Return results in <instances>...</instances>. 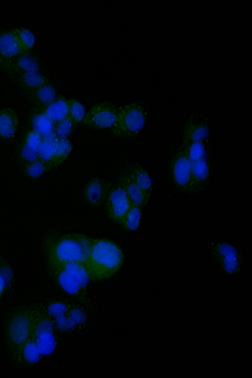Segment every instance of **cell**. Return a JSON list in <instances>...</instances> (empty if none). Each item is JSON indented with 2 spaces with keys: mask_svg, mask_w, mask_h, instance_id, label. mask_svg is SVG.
<instances>
[{
  "mask_svg": "<svg viewBox=\"0 0 252 378\" xmlns=\"http://www.w3.org/2000/svg\"><path fill=\"white\" fill-rule=\"evenodd\" d=\"M92 239L78 233H68L58 238L47 236L43 241L47 265L53 266L67 262H77L85 265Z\"/></svg>",
  "mask_w": 252,
  "mask_h": 378,
  "instance_id": "6da1fadb",
  "label": "cell"
},
{
  "mask_svg": "<svg viewBox=\"0 0 252 378\" xmlns=\"http://www.w3.org/2000/svg\"><path fill=\"white\" fill-rule=\"evenodd\" d=\"M34 307L21 306L8 310L3 321L4 344L7 353L15 364L22 363V351L30 332Z\"/></svg>",
  "mask_w": 252,
  "mask_h": 378,
  "instance_id": "7a4b0ae2",
  "label": "cell"
},
{
  "mask_svg": "<svg viewBox=\"0 0 252 378\" xmlns=\"http://www.w3.org/2000/svg\"><path fill=\"white\" fill-rule=\"evenodd\" d=\"M123 262V252L115 242L93 238L85 263L90 280L101 281L110 278L119 270Z\"/></svg>",
  "mask_w": 252,
  "mask_h": 378,
  "instance_id": "3957f363",
  "label": "cell"
},
{
  "mask_svg": "<svg viewBox=\"0 0 252 378\" xmlns=\"http://www.w3.org/2000/svg\"><path fill=\"white\" fill-rule=\"evenodd\" d=\"M144 124L145 117L140 107L135 104H127L118 112L111 130L116 137H131L140 131Z\"/></svg>",
  "mask_w": 252,
  "mask_h": 378,
  "instance_id": "277c9868",
  "label": "cell"
},
{
  "mask_svg": "<svg viewBox=\"0 0 252 378\" xmlns=\"http://www.w3.org/2000/svg\"><path fill=\"white\" fill-rule=\"evenodd\" d=\"M32 330L40 355L51 354L56 347L52 322L46 314L35 306Z\"/></svg>",
  "mask_w": 252,
  "mask_h": 378,
  "instance_id": "5b68a950",
  "label": "cell"
},
{
  "mask_svg": "<svg viewBox=\"0 0 252 378\" xmlns=\"http://www.w3.org/2000/svg\"><path fill=\"white\" fill-rule=\"evenodd\" d=\"M109 218L121 224L132 203L123 186L119 183L110 189L106 199Z\"/></svg>",
  "mask_w": 252,
  "mask_h": 378,
  "instance_id": "8992f818",
  "label": "cell"
},
{
  "mask_svg": "<svg viewBox=\"0 0 252 378\" xmlns=\"http://www.w3.org/2000/svg\"><path fill=\"white\" fill-rule=\"evenodd\" d=\"M118 111L111 103L103 102L94 105L82 120L86 126L96 129L111 127L115 123Z\"/></svg>",
  "mask_w": 252,
  "mask_h": 378,
  "instance_id": "52a82bcc",
  "label": "cell"
},
{
  "mask_svg": "<svg viewBox=\"0 0 252 378\" xmlns=\"http://www.w3.org/2000/svg\"><path fill=\"white\" fill-rule=\"evenodd\" d=\"M111 188L112 184L109 181L99 178H93L84 188V200L90 206L99 207L106 199Z\"/></svg>",
  "mask_w": 252,
  "mask_h": 378,
  "instance_id": "ba28073f",
  "label": "cell"
},
{
  "mask_svg": "<svg viewBox=\"0 0 252 378\" xmlns=\"http://www.w3.org/2000/svg\"><path fill=\"white\" fill-rule=\"evenodd\" d=\"M191 162L184 147L177 153L172 164V174L174 181L179 187L189 188Z\"/></svg>",
  "mask_w": 252,
  "mask_h": 378,
  "instance_id": "9c48e42d",
  "label": "cell"
},
{
  "mask_svg": "<svg viewBox=\"0 0 252 378\" xmlns=\"http://www.w3.org/2000/svg\"><path fill=\"white\" fill-rule=\"evenodd\" d=\"M215 256L219 259L225 270L232 273L238 267V254L235 249L229 244L220 243L216 245Z\"/></svg>",
  "mask_w": 252,
  "mask_h": 378,
  "instance_id": "30bf717a",
  "label": "cell"
},
{
  "mask_svg": "<svg viewBox=\"0 0 252 378\" xmlns=\"http://www.w3.org/2000/svg\"><path fill=\"white\" fill-rule=\"evenodd\" d=\"M118 183L124 188L133 204L141 207L146 205L142 190L127 170L121 175Z\"/></svg>",
  "mask_w": 252,
  "mask_h": 378,
  "instance_id": "8fae6325",
  "label": "cell"
},
{
  "mask_svg": "<svg viewBox=\"0 0 252 378\" xmlns=\"http://www.w3.org/2000/svg\"><path fill=\"white\" fill-rule=\"evenodd\" d=\"M51 276L60 286L66 292L72 295H77L84 290L78 283L62 268L48 266Z\"/></svg>",
  "mask_w": 252,
  "mask_h": 378,
  "instance_id": "7c38bea8",
  "label": "cell"
},
{
  "mask_svg": "<svg viewBox=\"0 0 252 378\" xmlns=\"http://www.w3.org/2000/svg\"><path fill=\"white\" fill-rule=\"evenodd\" d=\"M18 126V119L16 113L10 108H5L0 111V137L5 139L13 138Z\"/></svg>",
  "mask_w": 252,
  "mask_h": 378,
  "instance_id": "4fadbf2b",
  "label": "cell"
},
{
  "mask_svg": "<svg viewBox=\"0 0 252 378\" xmlns=\"http://www.w3.org/2000/svg\"><path fill=\"white\" fill-rule=\"evenodd\" d=\"M21 54L12 31L0 33V60H4L7 63Z\"/></svg>",
  "mask_w": 252,
  "mask_h": 378,
  "instance_id": "5bb4252c",
  "label": "cell"
},
{
  "mask_svg": "<svg viewBox=\"0 0 252 378\" xmlns=\"http://www.w3.org/2000/svg\"><path fill=\"white\" fill-rule=\"evenodd\" d=\"M50 266H56L62 268L78 283L83 290L89 283L90 278L85 265L83 263L77 262H67Z\"/></svg>",
  "mask_w": 252,
  "mask_h": 378,
  "instance_id": "9a60e30c",
  "label": "cell"
},
{
  "mask_svg": "<svg viewBox=\"0 0 252 378\" xmlns=\"http://www.w3.org/2000/svg\"><path fill=\"white\" fill-rule=\"evenodd\" d=\"M127 171L142 190L146 203L148 202L152 192V181L147 172L141 166L133 165Z\"/></svg>",
  "mask_w": 252,
  "mask_h": 378,
  "instance_id": "2e32d148",
  "label": "cell"
},
{
  "mask_svg": "<svg viewBox=\"0 0 252 378\" xmlns=\"http://www.w3.org/2000/svg\"><path fill=\"white\" fill-rule=\"evenodd\" d=\"M42 112L56 124L68 116V100L62 97L56 99Z\"/></svg>",
  "mask_w": 252,
  "mask_h": 378,
  "instance_id": "e0dca14e",
  "label": "cell"
},
{
  "mask_svg": "<svg viewBox=\"0 0 252 378\" xmlns=\"http://www.w3.org/2000/svg\"><path fill=\"white\" fill-rule=\"evenodd\" d=\"M7 63L10 68L20 73L38 71V64L36 60L33 57L25 53L16 56Z\"/></svg>",
  "mask_w": 252,
  "mask_h": 378,
  "instance_id": "ac0fdd59",
  "label": "cell"
},
{
  "mask_svg": "<svg viewBox=\"0 0 252 378\" xmlns=\"http://www.w3.org/2000/svg\"><path fill=\"white\" fill-rule=\"evenodd\" d=\"M42 141L38 149L39 158L46 162L50 169L51 162L55 150V146L59 139L54 131L42 135Z\"/></svg>",
  "mask_w": 252,
  "mask_h": 378,
  "instance_id": "d6986e66",
  "label": "cell"
},
{
  "mask_svg": "<svg viewBox=\"0 0 252 378\" xmlns=\"http://www.w3.org/2000/svg\"><path fill=\"white\" fill-rule=\"evenodd\" d=\"M207 126L204 124H195L188 122L184 132V144L197 141H202L207 136Z\"/></svg>",
  "mask_w": 252,
  "mask_h": 378,
  "instance_id": "ffe728a7",
  "label": "cell"
},
{
  "mask_svg": "<svg viewBox=\"0 0 252 378\" xmlns=\"http://www.w3.org/2000/svg\"><path fill=\"white\" fill-rule=\"evenodd\" d=\"M40 354L36 346L32 330V325L30 335L25 343L22 351V362L28 364H34L38 362Z\"/></svg>",
  "mask_w": 252,
  "mask_h": 378,
  "instance_id": "44dd1931",
  "label": "cell"
},
{
  "mask_svg": "<svg viewBox=\"0 0 252 378\" xmlns=\"http://www.w3.org/2000/svg\"><path fill=\"white\" fill-rule=\"evenodd\" d=\"M208 173V165L204 158L191 162L189 188L195 187L204 182Z\"/></svg>",
  "mask_w": 252,
  "mask_h": 378,
  "instance_id": "7402d4cb",
  "label": "cell"
},
{
  "mask_svg": "<svg viewBox=\"0 0 252 378\" xmlns=\"http://www.w3.org/2000/svg\"><path fill=\"white\" fill-rule=\"evenodd\" d=\"M21 54L29 51L35 43V37L29 30L20 28L12 30Z\"/></svg>",
  "mask_w": 252,
  "mask_h": 378,
  "instance_id": "603a6c76",
  "label": "cell"
},
{
  "mask_svg": "<svg viewBox=\"0 0 252 378\" xmlns=\"http://www.w3.org/2000/svg\"><path fill=\"white\" fill-rule=\"evenodd\" d=\"M72 150L70 142L65 139H58L55 146V153L50 162V169L56 167L64 161Z\"/></svg>",
  "mask_w": 252,
  "mask_h": 378,
  "instance_id": "cb8c5ba5",
  "label": "cell"
},
{
  "mask_svg": "<svg viewBox=\"0 0 252 378\" xmlns=\"http://www.w3.org/2000/svg\"><path fill=\"white\" fill-rule=\"evenodd\" d=\"M142 207L132 204L125 215L121 224L128 231L136 230L140 224Z\"/></svg>",
  "mask_w": 252,
  "mask_h": 378,
  "instance_id": "d4e9b609",
  "label": "cell"
},
{
  "mask_svg": "<svg viewBox=\"0 0 252 378\" xmlns=\"http://www.w3.org/2000/svg\"><path fill=\"white\" fill-rule=\"evenodd\" d=\"M18 81L24 88L35 90L46 84L43 76L38 71H29L20 73Z\"/></svg>",
  "mask_w": 252,
  "mask_h": 378,
  "instance_id": "484cf974",
  "label": "cell"
},
{
  "mask_svg": "<svg viewBox=\"0 0 252 378\" xmlns=\"http://www.w3.org/2000/svg\"><path fill=\"white\" fill-rule=\"evenodd\" d=\"M35 101L44 108L56 99V92L53 86L47 83L34 90Z\"/></svg>",
  "mask_w": 252,
  "mask_h": 378,
  "instance_id": "4316f807",
  "label": "cell"
},
{
  "mask_svg": "<svg viewBox=\"0 0 252 378\" xmlns=\"http://www.w3.org/2000/svg\"><path fill=\"white\" fill-rule=\"evenodd\" d=\"M32 122L33 129L42 135L54 131L55 124L43 112L35 115Z\"/></svg>",
  "mask_w": 252,
  "mask_h": 378,
  "instance_id": "83f0119b",
  "label": "cell"
},
{
  "mask_svg": "<svg viewBox=\"0 0 252 378\" xmlns=\"http://www.w3.org/2000/svg\"><path fill=\"white\" fill-rule=\"evenodd\" d=\"M13 276L11 267L0 253V299Z\"/></svg>",
  "mask_w": 252,
  "mask_h": 378,
  "instance_id": "f1b7e54d",
  "label": "cell"
},
{
  "mask_svg": "<svg viewBox=\"0 0 252 378\" xmlns=\"http://www.w3.org/2000/svg\"><path fill=\"white\" fill-rule=\"evenodd\" d=\"M191 162L204 158L205 149L202 141L188 143L183 145Z\"/></svg>",
  "mask_w": 252,
  "mask_h": 378,
  "instance_id": "f546056e",
  "label": "cell"
},
{
  "mask_svg": "<svg viewBox=\"0 0 252 378\" xmlns=\"http://www.w3.org/2000/svg\"><path fill=\"white\" fill-rule=\"evenodd\" d=\"M68 104V116L72 121L74 125L82 121L85 116V109L83 105L78 101L74 99H67Z\"/></svg>",
  "mask_w": 252,
  "mask_h": 378,
  "instance_id": "4dcf8cb0",
  "label": "cell"
},
{
  "mask_svg": "<svg viewBox=\"0 0 252 378\" xmlns=\"http://www.w3.org/2000/svg\"><path fill=\"white\" fill-rule=\"evenodd\" d=\"M49 169L48 164L39 158L35 161L29 162L26 167V172L31 177L37 178Z\"/></svg>",
  "mask_w": 252,
  "mask_h": 378,
  "instance_id": "1f68e13d",
  "label": "cell"
},
{
  "mask_svg": "<svg viewBox=\"0 0 252 378\" xmlns=\"http://www.w3.org/2000/svg\"><path fill=\"white\" fill-rule=\"evenodd\" d=\"M74 124L67 116L55 125L54 132L59 139H65L70 134Z\"/></svg>",
  "mask_w": 252,
  "mask_h": 378,
  "instance_id": "d6a6232c",
  "label": "cell"
},
{
  "mask_svg": "<svg viewBox=\"0 0 252 378\" xmlns=\"http://www.w3.org/2000/svg\"><path fill=\"white\" fill-rule=\"evenodd\" d=\"M42 141V135L34 129L30 130L27 134L25 143L28 146L38 150Z\"/></svg>",
  "mask_w": 252,
  "mask_h": 378,
  "instance_id": "836d02e7",
  "label": "cell"
},
{
  "mask_svg": "<svg viewBox=\"0 0 252 378\" xmlns=\"http://www.w3.org/2000/svg\"><path fill=\"white\" fill-rule=\"evenodd\" d=\"M21 156L28 162L35 161L39 158L38 150L28 146L25 143L21 150Z\"/></svg>",
  "mask_w": 252,
  "mask_h": 378,
  "instance_id": "e575fe53",
  "label": "cell"
}]
</instances>
